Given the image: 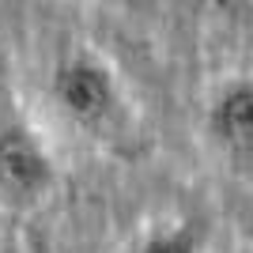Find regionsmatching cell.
Segmentation results:
<instances>
[{
    "mask_svg": "<svg viewBox=\"0 0 253 253\" xmlns=\"http://www.w3.org/2000/svg\"><path fill=\"white\" fill-rule=\"evenodd\" d=\"M211 136L234 155H253V84L227 87L211 106Z\"/></svg>",
    "mask_w": 253,
    "mask_h": 253,
    "instance_id": "3957f363",
    "label": "cell"
},
{
    "mask_svg": "<svg viewBox=\"0 0 253 253\" xmlns=\"http://www.w3.org/2000/svg\"><path fill=\"white\" fill-rule=\"evenodd\" d=\"M140 253H197V231L189 223H181L174 231H163L155 238H148Z\"/></svg>",
    "mask_w": 253,
    "mask_h": 253,
    "instance_id": "277c9868",
    "label": "cell"
},
{
    "mask_svg": "<svg viewBox=\"0 0 253 253\" xmlns=\"http://www.w3.org/2000/svg\"><path fill=\"white\" fill-rule=\"evenodd\" d=\"M53 167L31 128H0V193L11 201H31L49 185Z\"/></svg>",
    "mask_w": 253,
    "mask_h": 253,
    "instance_id": "7a4b0ae2",
    "label": "cell"
},
{
    "mask_svg": "<svg viewBox=\"0 0 253 253\" xmlns=\"http://www.w3.org/2000/svg\"><path fill=\"white\" fill-rule=\"evenodd\" d=\"M53 98L64 110V117H72L84 128H98L117 106V91H114L110 72L102 64L87 61V57L64 61L53 72Z\"/></svg>",
    "mask_w": 253,
    "mask_h": 253,
    "instance_id": "6da1fadb",
    "label": "cell"
}]
</instances>
